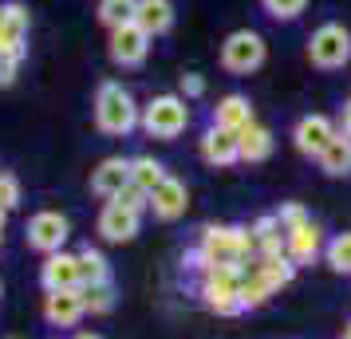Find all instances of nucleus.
I'll list each match as a JSON object with an SVG mask.
<instances>
[{"label": "nucleus", "mask_w": 351, "mask_h": 339, "mask_svg": "<svg viewBox=\"0 0 351 339\" xmlns=\"http://www.w3.org/2000/svg\"><path fill=\"white\" fill-rule=\"evenodd\" d=\"M95 123L103 134H130L138 127V107L123 83H103L95 99Z\"/></svg>", "instance_id": "f257e3e1"}, {"label": "nucleus", "mask_w": 351, "mask_h": 339, "mask_svg": "<svg viewBox=\"0 0 351 339\" xmlns=\"http://www.w3.org/2000/svg\"><path fill=\"white\" fill-rule=\"evenodd\" d=\"M143 127L150 138H178L182 130L190 127V99H182V95L150 99L143 111Z\"/></svg>", "instance_id": "f03ea898"}, {"label": "nucleus", "mask_w": 351, "mask_h": 339, "mask_svg": "<svg viewBox=\"0 0 351 339\" xmlns=\"http://www.w3.org/2000/svg\"><path fill=\"white\" fill-rule=\"evenodd\" d=\"M308 60L319 71H339L351 64V32L343 24H319L308 40Z\"/></svg>", "instance_id": "7ed1b4c3"}, {"label": "nucleus", "mask_w": 351, "mask_h": 339, "mask_svg": "<svg viewBox=\"0 0 351 339\" xmlns=\"http://www.w3.org/2000/svg\"><path fill=\"white\" fill-rule=\"evenodd\" d=\"M265 55H269V44H265V36L253 32V28H237V32L221 44V67L233 71V75L256 71V67L265 64Z\"/></svg>", "instance_id": "20e7f679"}, {"label": "nucleus", "mask_w": 351, "mask_h": 339, "mask_svg": "<svg viewBox=\"0 0 351 339\" xmlns=\"http://www.w3.org/2000/svg\"><path fill=\"white\" fill-rule=\"evenodd\" d=\"M335 134H339V127H335L328 114H304L300 123L292 127V142H296V150H300V154L319 158V154H324V146L332 142Z\"/></svg>", "instance_id": "39448f33"}, {"label": "nucleus", "mask_w": 351, "mask_h": 339, "mask_svg": "<svg viewBox=\"0 0 351 339\" xmlns=\"http://www.w3.org/2000/svg\"><path fill=\"white\" fill-rule=\"evenodd\" d=\"M150 40H154V36L130 20V24H123V28L111 32V60L123 64V67H138L146 60V51H150Z\"/></svg>", "instance_id": "423d86ee"}, {"label": "nucleus", "mask_w": 351, "mask_h": 339, "mask_svg": "<svg viewBox=\"0 0 351 339\" xmlns=\"http://www.w3.org/2000/svg\"><path fill=\"white\" fill-rule=\"evenodd\" d=\"M285 253L296 268H300V264H312V260L324 253V229H319L312 217L296 229H285Z\"/></svg>", "instance_id": "0eeeda50"}, {"label": "nucleus", "mask_w": 351, "mask_h": 339, "mask_svg": "<svg viewBox=\"0 0 351 339\" xmlns=\"http://www.w3.org/2000/svg\"><path fill=\"white\" fill-rule=\"evenodd\" d=\"M186 205H190V190H186V181L170 178V174L162 178L158 190H150V210L158 221H178L186 213Z\"/></svg>", "instance_id": "6e6552de"}, {"label": "nucleus", "mask_w": 351, "mask_h": 339, "mask_svg": "<svg viewBox=\"0 0 351 339\" xmlns=\"http://www.w3.org/2000/svg\"><path fill=\"white\" fill-rule=\"evenodd\" d=\"M202 158H206L209 166H217V170H225V166L241 162V142H237V134L209 123V130L202 134Z\"/></svg>", "instance_id": "1a4fd4ad"}, {"label": "nucleus", "mask_w": 351, "mask_h": 339, "mask_svg": "<svg viewBox=\"0 0 351 339\" xmlns=\"http://www.w3.org/2000/svg\"><path fill=\"white\" fill-rule=\"evenodd\" d=\"M64 241H67V217H60V213H36L28 221V244L32 249L56 253Z\"/></svg>", "instance_id": "9d476101"}, {"label": "nucleus", "mask_w": 351, "mask_h": 339, "mask_svg": "<svg viewBox=\"0 0 351 339\" xmlns=\"http://www.w3.org/2000/svg\"><path fill=\"white\" fill-rule=\"evenodd\" d=\"M99 233H103L107 241H130V237L138 233V213L123 210L119 201H107L103 213H99Z\"/></svg>", "instance_id": "9b49d317"}, {"label": "nucleus", "mask_w": 351, "mask_h": 339, "mask_svg": "<svg viewBox=\"0 0 351 339\" xmlns=\"http://www.w3.org/2000/svg\"><path fill=\"white\" fill-rule=\"evenodd\" d=\"M256 114H253V103L245 95H225L217 99V107H213V127H221V130H245L249 123H253Z\"/></svg>", "instance_id": "f8f14e48"}, {"label": "nucleus", "mask_w": 351, "mask_h": 339, "mask_svg": "<svg viewBox=\"0 0 351 339\" xmlns=\"http://www.w3.org/2000/svg\"><path fill=\"white\" fill-rule=\"evenodd\" d=\"M48 320L60 323V327H71V323L80 320L83 312H87V304H83V288H60L48 296Z\"/></svg>", "instance_id": "ddd939ff"}, {"label": "nucleus", "mask_w": 351, "mask_h": 339, "mask_svg": "<svg viewBox=\"0 0 351 339\" xmlns=\"http://www.w3.org/2000/svg\"><path fill=\"white\" fill-rule=\"evenodd\" d=\"M123 186H130V162L127 158H107L95 174H91V190H95L99 197H119Z\"/></svg>", "instance_id": "4468645a"}, {"label": "nucleus", "mask_w": 351, "mask_h": 339, "mask_svg": "<svg viewBox=\"0 0 351 339\" xmlns=\"http://www.w3.org/2000/svg\"><path fill=\"white\" fill-rule=\"evenodd\" d=\"M134 24L146 28L150 36L170 32V24H174V4H170V0H138V8H134Z\"/></svg>", "instance_id": "2eb2a0df"}, {"label": "nucleus", "mask_w": 351, "mask_h": 339, "mask_svg": "<svg viewBox=\"0 0 351 339\" xmlns=\"http://www.w3.org/2000/svg\"><path fill=\"white\" fill-rule=\"evenodd\" d=\"M44 284H48V292L80 288V257H67V253L48 257V264H44Z\"/></svg>", "instance_id": "dca6fc26"}, {"label": "nucleus", "mask_w": 351, "mask_h": 339, "mask_svg": "<svg viewBox=\"0 0 351 339\" xmlns=\"http://www.w3.org/2000/svg\"><path fill=\"white\" fill-rule=\"evenodd\" d=\"M237 142H241V162H265L272 154V130L253 118L245 130H237Z\"/></svg>", "instance_id": "f3484780"}, {"label": "nucleus", "mask_w": 351, "mask_h": 339, "mask_svg": "<svg viewBox=\"0 0 351 339\" xmlns=\"http://www.w3.org/2000/svg\"><path fill=\"white\" fill-rule=\"evenodd\" d=\"M319 170L328 174V178H343V174H351V134H335L332 142L324 146V154H319Z\"/></svg>", "instance_id": "a211bd4d"}, {"label": "nucleus", "mask_w": 351, "mask_h": 339, "mask_svg": "<svg viewBox=\"0 0 351 339\" xmlns=\"http://www.w3.org/2000/svg\"><path fill=\"white\" fill-rule=\"evenodd\" d=\"M249 268H256V273L269 280L272 288L280 292L285 284H292V276H296V264L288 260V253H272V257H256Z\"/></svg>", "instance_id": "6ab92c4d"}, {"label": "nucleus", "mask_w": 351, "mask_h": 339, "mask_svg": "<svg viewBox=\"0 0 351 339\" xmlns=\"http://www.w3.org/2000/svg\"><path fill=\"white\" fill-rule=\"evenodd\" d=\"M272 292H276V288H272V284H269L261 273H256V268H245V273H241V284H237L241 307H261V304H269Z\"/></svg>", "instance_id": "aec40b11"}, {"label": "nucleus", "mask_w": 351, "mask_h": 339, "mask_svg": "<svg viewBox=\"0 0 351 339\" xmlns=\"http://www.w3.org/2000/svg\"><path fill=\"white\" fill-rule=\"evenodd\" d=\"M95 284H111V273H107V260L95 249H83L80 253V288H95Z\"/></svg>", "instance_id": "412c9836"}, {"label": "nucleus", "mask_w": 351, "mask_h": 339, "mask_svg": "<svg viewBox=\"0 0 351 339\" xmlns=\"http://www.w3.org/2000/svg\"><path fill=\"white\" fill-rule=\"evenodd\" d=\"M162 178H166V170H162V162H154V158H130V181L138 186V190H158L162 186Z\"/></svg>", "instance_id": "4be33fe9"}, {"label": "nucleus", "mask_w": 351, "mask_h": 339, "mask_svg": "<svg viewBox=\"0 0 351 339\" xmlns=\"http://www.w3.org/2000/svg\"><path fill=\"white\" fill-rule=\"evenodd\" d=\"M324 260H328L332 273L351 276V233H339V237H332L324 244Z\"/></svg>", "instance_id": "5701e85b"}, {"label": "nucleus", "mask_w": 351, "mask_h": 339, "mask_svg": "<svg viewBox=\"0 0 351 339\" xmlns=\"http://www.w3.org/2000/svg\"><path fill=\"white\" fill-rule=\"evenodd\" d=\"M134 8H138V0H99V20L114 32L134 20Z\"/></svg>", "instance_id": "b1692460"}, {"label": "nucleus", "mask_w": 351, "mask_h": 339, "mask_svg": "<svg viewBox=\"0 0 351 339\" xmlns=\"http://www.w3.org/2000/svg\"><path fill=\"white\" fill-rule=\"evenodd\" d=\"M261 8H265L272 20H296L304 8H308V0H261Z\"/></svg>", "instance_id": "393cba45"}, {"label": "nucleus", "mask_w": 351, "mask_h": 339, "mask_svg": "<svg viewBox=\"0 0 351 339\" xmlns=\"http://www.w3.org/2000/svg\"><path fill=\"white\" fill-rule=\"evenodd\" d=\"M83 304H87V312H111V307H114V288H111V284L83 288Z\"/></svg>", "instance_id": "a878e982"}, {"label": "nucleus", "mask_w": 351, "mask_h": 339, "mask_svg": "<svg viewBox=\"0 0 351 339\" xmlns=\"http://www.w3.org/2000/svg\"><path fill=\"white\" fill-rule=\"evenodd\" d=\"M111 201H119V205H123V210H130V213L150 210V194H146V190H138L134 181H130V186H123V190H119V197H111Z\"/></svg>", "instance_id": "bb28decb"}, {"label": "nucleus", "mask_w": 351, "mask_h": 339, "mask_svg": "<svg viewBox=\"0 0 351 339\" xmlns=\"http://www.w3.org/2000/svg\"><path fill=\"white\" fill-rule=\"evenodd\" d=\"M276 221H280V229H296L308 221V210H304L300 201H288V205H280L276 210Z\"/></svg>", "instance_id": "cd10ccee"}, {"label": "nucleus", "mask_w": 351, "mask_h": 339, "mask_svg": "<svg viewBox=\"0 0 351 339\" xmlns=\"http://www.w3.org/2000/svg\"><path fill=\"white\" fill-rule=\"evenodd\" d=\"M206 95V79H202V75H182V99H202Z\"/></svg>", "instance_id": "c85d7f7f"}, {"label": "nucleus", "mask_w": 351, "mask_h": 339, "mask_svg": "<svg viewBox=\"0 0 351 339\" xmlns=\"http://www.w3.org/2000/svg\"><path fill=\"white\" fill-rule=\"evenodd\" d=\"M16 201H20L16 181H12V178H0V210H12Z\"/></svg>", "instance_id": "c756f323"}, {"label": "nucleus", "mask_w": 351, "mask_h": 339, "mask_svg": "<svg viewBox=\"0 0 351 339\" xmlns=\"http://www.w3.org/2000/svg\"><path fill=\"white\" fill-rule=\"evenodd\" d=\"M339 130H343V134H351V99L343 103V114H339Z\"/></svg>", "instance_id": "7c9ffc66"}, {"label": "nucleus", "mask_w": 351, "mask_h": 339, "mask_svg": "<svg viewBox=\"0 0 351 339\" xmlns=\"http://www.w3.org/2000/svg\"><path fill=\"white\" fill-rule=\"evenodd\" d=\"M339 339H351V320L343 323V331H339Z\"/></svg>", "instance_id": "2f4dec72"}, {"label": "nucleus", "mask_w": 351, "mask_h": 339, "mask_svg": "<svg viewBox=\"0 0 351 339\" xmlns=\"http://www.w3.org/2000/svg\"><path fill=\"white\" fill-rule=\"evenodd\" d=\"M75 339H99V336H87V331H83V336H75Z\"/></svg>", "instance_id": "473e14b6"}]
</instances>
